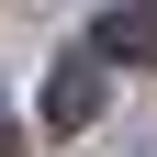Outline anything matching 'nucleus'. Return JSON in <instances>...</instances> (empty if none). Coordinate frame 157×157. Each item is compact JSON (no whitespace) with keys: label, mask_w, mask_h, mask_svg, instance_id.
Returning <instances> with one entry per match:
<instances>
[{"label":"nucleus","mask_w":157,"mask_h":157,"mask_svg":"<svg viewBox=\"0 0 157 157\" xmlns=\"http://www.w3.org/2000/svg\"><path fill=\"white\" fill-rule=\"evenodd\" d=\"M90 56L101 67H157V0H112L90 23Z\"/></svg>","instance_id":"f257e3e1"},{"label":"nucleus","mask_w":157,"mask_h":157,"mask_svg":"<svg viewBox=\"0 0 157 157\" xmlns=\"http://www.w3.org/2000/svg\"><path fill=\"white\" fill-rule=\"evenodd\" d=\"M101 101H112V78H101V56H67V67L45 78V124H56V135H78V124H101Z\"/></svg>","instance_id":"f03ea898"},{"label":"nucleus","mask_w":157,"mask_h":157,"mask_svg":"<svg viewBox=\"0 0 157 157\" xmlns=\"http://www.w3.org/2000/svg\"><path fill=\"white\" fill-rule=\"evenodd\" d=\"M0 157H11V112H0Z\"/></svg>","instance_id":"7ed1b4c3"}]
</instances>
